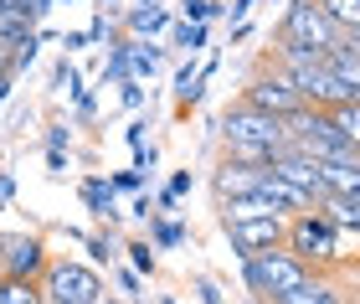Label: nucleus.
<instances>
[{
    "label": "nucleus",
    "instance_id": "obj_1",
    "mask_svg": "<svg viewBox=\"0 0 360 304\" xmlns=\"http://www.w3.org/2000/svg\"><path fill=\"white\" fill-rule=\"evenodd\" d=\"M221 145H226V160H242V165H268L273 155H283L293 139L283 129V119H268L248 103H232L221 114Z\"/></svg>",
    "mask_w": 360,
    "mask_h": 304
},
{
    "label": "nucleus",
    "instance_id": "obj_2",
    "mask_svg": "<svg viewBox=\"0 0 360 304\" xmlns=\"http://www.w3.org/2000/svg\"><path fill=\"white\" fill-rule=\"evenodd\" d=\"M242 279H248V289L257 294V304H278L283 294L304 289V284L314 279V268L299 263L288 248H268V253H252V258H242Z\"/></svg>",
    "mask_w": 360,
    "mask_h": 304
},
{
    "label": "nucleus",
    "instance_id": "obj_3",
    "mask_svg": "<svg viewBox=\"0 0 360 304\" xmlns=\"http://www.w3.org/2000/svg\"><path fill=\"white\" fill-rule=\"evenodd\" d=\"M340 42L345 37L330 26V15H324L314 0H293L273 26V46H293V52H314V57H330Z\"/></svg>",
    "mask_w": 360,
    "mask_h": 304
},
{
    "label": "nucleus",
    "instance_id": "obj_4",
    "mask_svg": "<svg viewBox=\"0 0 360 304\" xmlns=\"http://www.w3.org/2000/svg\"><path fill=\"white\" fill-rule=\"evenodd\" d=\"M237 103H248V108H257V114H268V119H293V114H304V99H299V88L288 83V72L278 68V62L263 52L257 57V68L248 72V83H242V99Z\"/></svg>",
    "mask_w": 360,
    "mask_h": 304
},
{
    "label": "nucleus",
    "instance_id": "obj_5",
    "mask_svg": "<svg viewBox=\"0 0 360 304\" xmlns=\"http://www.w3.org/2000/svg\"><path fill=\"white\" fill-rule=\"evenodd\" d=\"M41 299L46 304H98V299H108V289H103L98 268L77 263V258H52L41 274Z\"/></svg>",
    "mask_w": 360,
    "mask_h": 304
},
{
    "label": "nucleus",
    "instance_id": "obj_6",
    "mask_svg": "<svg viewBox=\"0 0 360 304\" xmlns=\"http://www.w3.org/2000/svg\"><path fill=\"white\" fill-rule=\"evenodd\" d=\"M335 232H340V227H335L324 212H304V217H288L283 248H288L299 263H309L314 274H324V263L335 258Z\"/></svg>",
    "mask_w": 360,
    "mask_h": 304
},
{
    "label": "nucleus",
    "instance_id": "obj_7",
    "mask_svg": "<svg viewBox=\"0 0 360 304\" xmlns=\"http://www.w3.org/2000/svg\"><path fill=\"white\" fill-rule=\"evenodd\" d=\"M46 263L52 258L37 232H0V279H41Z\"/></svg>",
    "mask_w": 360,
    "mask_h": 304
},
{
    "label": "nucleus",
    "instance_id": "obj_8",
    "mask_svg": "<svg viewBox=\"0 0 360 304\" xmlns=\"http://www.w3.org/2000/svg\"><path fill=\"white\" fill-rule=\"evenodd\" d=\"M268 175H278V181H288L293 191H304V196L309 201H324V196H330V191H324V165H319V160H309V155H299V150H283V155H273L268 160Z\"/></svg>",
    "mask_w": 360,
    "mask_h": 304
},
{
    "label": "nucleus",
    "instance_id": "obj_9",
    "mask_svg": "<svg viewBox=\"0 0 360 304\" xmlns=\"http://www.w3.org/2000/svg\"><path fill=\"white\" fill-rule=\"evenodd\" d=\"M226 237H232V248L242 258H252V253H268V248H283L288 237V217H263V222H221Z\"/></svg>",
    "mask_w": 360,
    "mask_h": 304
},
{
    "label": "nucleus",
    "instance_id": "obj_10",
    "mask_svg": "<svg viewBox=\"0 0 360 304\" xmlns=\"http://www.w3.org/2000/svg\"><path fill=\"white\" fill-rule=\"evenodd\" d=\"M268 165H242V160H221L217 170H211V191H217V201H232V196H252L257 186H263Z\"/></svg>",
    "mask_w": 360,
    "mask_h": 304
},
{
    "label": "nucleus",
    "instance_id": "obj_11",
    "mask_svg": "<svg viewBox=\"0 0 360 304\" xmlns=\"http://www.w3.org/2000/svg\"><path fill=\"white\" fill-rule=\"evenodd\" d=\"M221 222H263V217H283L278 206L263 196V191H252V196H232V201H217Z\"/></svg>",
    "mask_w": 360,
    "mask_h": 304
},
{
    "label": "nucleus",
    "instance_id": "obj_12",
    "mask_svg": "<svg viewBox=\"0 0 360 304\" xmlns=\"http://www.w3.org/2000/svg\"><path fill=\"white\" fill-rule=\"evenodd\" d=\"M314 6L330 15V26L340 31V37H350V31H360V0H314Z\"/></svg>",
    "mask_w": 360,
    "mask_h": 304
},
{
    "label": "nucleus",
    "instance_id": "obj_13",
    "mask_svg": "<svg viewBox=\"0 0 360 304\" xmlns=\"http://www.w3.org/2000/svg\"><path fill=\"white\" fill-rule=\"evenodd\" d=\"M0 304H46L41 279H0Z\"/></svg>",
    "mask_w": 360,
    "mask_h": 304
},
{
    "label": "nucleus",
    "instance_id": "obj_14",
    "mask_svg": "<svg viewBox=\"0 0 360 304\" xmlns=\"http://www.w3.org/2000/svg\"><path fill=\"white\" fill-rule=\"evenodd\" d=\"M330 119H335V129L345 134V145L360 155V103H340V108H330Z\"/></svg>",
    "mask_w": 360,
    "mask_h": 304
},
{
    "label": "nucleus",
    "instance_id": "obj_15",
    "mask_svg": "<svg viewBox=\"0 0 360 304\" xmlns=\"http://www.w3.org/2000/svg\"><path fill=\"white\" fill-rule=\"evenodd\" d=\"M160 26H165V11H155V6H144V11L129 15V31H160Z\"/></svg>",
    "mask_w": 360,
    "mask_h": 304
},
{
    "label": "nucleus",
    "instance_id": "obj_16",
    "mask_svg": "<svg viewBox=\"0 0 360 304\" xmlns=\"http://www.w3.org/2000/svg\"><path fill=\"white\" fill-rule=\"evenodd\" d=\"M129 253H134V268H144V274H150V268H155V253H150V243H134Z\"/></svg>",
    "mask_w": 360,
    "mask_h": 304
},
{
    "label": "nucleus",
    "instance_id": "obj_17",
    "mask_svg": "<svg viewBox=\"0 0 360 304\" xmlns=\"http://www.w3.org/2000/svg\"><path fill=\"white\" fill-rule=\"evenodd\" d=\"M201 42H206L201 26H180V46H201Z\"/></svg>",
    "mask_w": 360,
    "mask_h": 304
},
{
    "label": "nucleus",
    "instance_id": "obj_18",
    "mask_svg": "<svg viewBox=\"0 0 360 304\" xmlns=\"http://www.w3.org/2000/svg\"><path fill=\"white\" fill-rule=\"evenodd\" d=\"M186 15H195V21H206V15H211V6H206V0H186Z\"/></svg>",
    "mask_w": 360,
    "mask_h": 304
},
{
    "label": "nucleus",
    "instance_id": "obj_19",
    "mask_svg": "<svg viewBox=\"0 0 360 304\" xmlns=\"http://www.w3.org/2000/svg\"><path fill=\"white\" fill-rule=\"evenodd\" d=\"M340 46H345V52H355V57H360V31H350V37L340 42Z\"/></svg>",
    "mask_w": 360,
    "mask_h": 304
},
{
    "label": "nucleus",
    "instance_id": "obj_20",
    "mask_svg": "<svg viewBox=\"0 0 360 304\" xmlns=\"http://www.w3.org/2000/svg\"><path fill=\"white\" fill-rule=\"evenodd\" d=\"M98 304H124V299H98Z\"/></svg>",
    "mask_w": 360,
    "mask_h": 304
},
{
    "label": "nucleus",
    "instance_id": "obj_21",
    "mask_svg": "<svg viewBox=\"0 0 360 304\" xmlns=\"http://www.w3.org/2000/svg\"><path fill=\"white\" fill-rule=\"evenodd\" d=\"M139 6H155V0H139Z\"/></svg>",
    "mask_w": 360,
    "mask_h": 304
}]
</instances>
